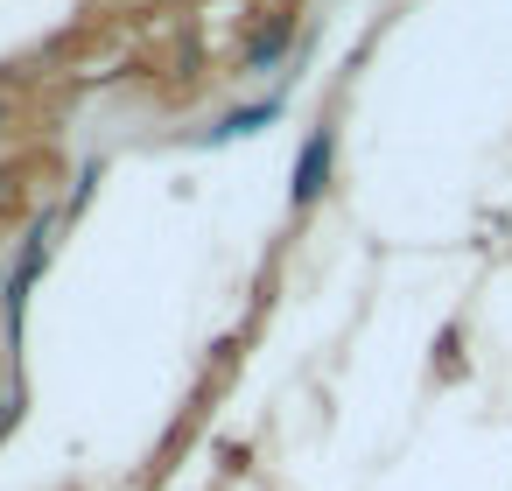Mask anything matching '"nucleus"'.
<instances>
[{
    "label": "nucleus",
    "mask_w": 512,
    "mask_h": 491,
    "mask_svg": "<svg viewBox=\"0 0 512 491\" xmlns=\"http://www.w3.org/2000/svg\"><path fill=\"white\" fill-rule=\"evenodd\" d=\"M281 50H288V22H274V29H267V36L253 43V64H274Z\"/></svg>",
    "instance_id": "nucleus-3"
},
{
    "label": "nucleus",
    "mask_w": 512,
    "mask_h": 491,
    "mask_svg": "<svg viewBox=\"0 0 512 491\" xmlns=\"http://www.w3.org/2000/svg\"><path fill=\"white\" fill-rule=\"evenodd\" d=\"M330 155H337L330 127H323V134H309V148H302V162H295V211H309V204L323 197V183H330Z\"/></svg>",
    "instance_id": "nucleus-1"
},
{
    "label": "nucleus",
    "mask_w": 512,
    "mask_h": 491,
    "mask_svg": "<svg viewBox=\"0 0 512 491\" xmlns=\"http://www.w3.org/2000/svg\"><path fill=\"white\" fill-rule=\"evenodd\" d=\"M274 113H281V106L267 99V106H253V113H232V127H218V134H225V141H232V134H253V127H267Z\"/></svg>",
    "instance_id": "nucleus-2"
}]
</instances>
